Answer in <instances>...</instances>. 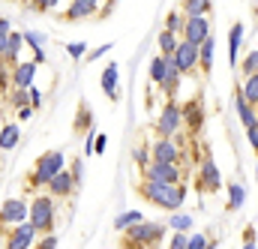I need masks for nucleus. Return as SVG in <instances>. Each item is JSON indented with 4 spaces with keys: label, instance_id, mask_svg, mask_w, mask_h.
<instances>
[{
    "label": "nucleus",
    "instance_id": "nucleus-2",
    "mask_svg": "<svg viewBox=\"0 0 258 249\" xmlns=\"http://www.w3.org/2000/svg\"><path fill=\"white\" fill-rule=\"evenodd\" d=\"M63 168H66V156L60 150L42 153V156L33 162V171H30V177H27V189L39 192V186H48V180H51L57 171H63Z\"/></svg>",
    "mask_w": 258,
    "mask_h": 249
},
{
    "label": "nucleus",
    "instance_id": "nucleus-53",
    "mask_svg": "<svg viewBox=\"0 0 258 249\" xmlns=\"http://www.w3.org/2000/svg\"><path fill=\"white\" fill-rule=\"evenodd\" d=\"M0 117H3V105H0Z\"/></svg>",
    "mask_w": 258,
    "mask_h": 249
},
{
    "label": "nucleus",
    "instance_id": "nucleus-3",
    "mask_svg": "<svg viewBox=\"0 0 258 249\" xmlns=\"http://www.w3.org/2000/svg\"><path fill=\"white\" fill-rule=\"evenodd\" d=\"M57 198H51V195H33V201H30V216H27V222L36 228V234H51L54 231V222H57V204H54Z\"/></svg>",
    "mask_w": 258,
    "mask_h": 249
},
{
    "label": "nucleus",
    "instance_id": "nucleus-46",
    "mask_svg": "<svg viewBox=\"0 0 258 249\" xmlns=\"http://www.w3.org/2000/svg\"><path fill=\"white\" fill-rule=\"evenodd\" d=\"M108 51H111V45H99V48H93V51H90V60H99V57H105Z\"/></svg>",
    "mask_w": 258,
    "mask_h": 249
},
{
    "label": "nucleus",
    "instance_id": "nucleus-27",
    "mask_svg": "<svg viewBox=\"0 0 258 249\" xmlns=\"http://www.w3.org/2000/svg\"><path fill=\"white\" fill-rule=\"evenodd\" d=\"M156 42H159V54H162V57H171V54H174V48H177V42H180V36H177V33H168V30H162V33L156 36Z\"/></svg>",
    "mask_w": 258,
    "mask_h": 249
},
{
    "label": "nucleus",
    "instance_id": "nucleus-30",
    "mask_svg": "<svg viewBox=\"0 0 258 249\" xmlns=\"http://www.w3.org/2000/svg\"><path fill=\"white\" fill-rule=\"evenodd\" d=\"M183 24H186V15H183V12H168V15H165V30H168V33H177V36H180V33H183Z\"/></svg>",
    "mask_w": 258,
    "mask_h": 249
},
{
    "label": "nucleus",
    "instance_id": "nucleus-20",
    "mask_svg": "<svg viewBox=\"0 0 258 249\" xmlns=\"http://www.w3.org/2000/svg\"><path fill=\"white\" fill-rule=\"evenodd\" d=\"M210 12H213V0H183V15L186 18H201V15L210 18Z\"/></svg>",
    "mask_w": 258,
    "mask_h": 249
},
{
    "label": "nucleus",
    "instance_id": "nucleus-41",
    "mask_svg": "<svg viewBox=\"0 0 258 249\" xmlns=\"http://www.w3.org/2000/svg\"><path fill=\"white\" fill-rule=\"evenodd\" d=\"M207 246V234H192L186 237V249H204Z\"/></svg>",
    "mask_w": 258,
    "mask_h": 249
},
{
    "label": "nucleus",
    "instance_id": "nucleus-12",
    "mask_svg": "<svg viewBox=\"0 0 258 249\" xmlns=\"http://www.w3.org/2000/svg\"><path fill=\"white\" fill-rule=\"evenodd\" d=\"M36 63L33 60H18V66H12V87L15 90H30L33 78H36Z\"/></svg>",
    "mask_w": 258,
    "mask_h": 249
},
{
    "label": "nucleus",
    "instance_id": "nucleus-5",
    "mask_svg": "<svg viewBox=\"0 0 258 249\" xmlns=\"http://www.w3.org/2000/svg\"><path fill=\"white\" fill-rule=\"evenodd\" d=\"M180 126H183V108H180V102L168 99L156 117V132H159V138H174L180 132Z\"/></svg>",
    "mask_w": 258,
    "mask_h": 249
},
{
    "label": "nucleus",
    "instance_id": "nucleus-49",
    "mask_svg": "<svg viewBox=\"0 0 258 249\" xmlns=\"http://www.w3.org/2000/svg\"><path fill=\"white\" fill-rule=\"evenodd\" d=\"M0 30H12V24H9V18H0Z\"/></svg>",
    "mask_w": 258,
    "mask_h": 249
},
{
    "label": "nucleus",
    "instance_id": "nucleus-26",
    "mask_svg": "<svg viewBox=\"0 0 258 249\" xmlns=\"http://www.w3.org/2000/svg\"><path fill=\"white\" fill-rule=\"evenodd\" d=\"M168 63H171V57H162V54H156L153 60H150V81L159 87L162 84V78H165V72H168Z\"/></svg>",
    "mask_w": 258,
    "mask_h": 249
},
{
    "label": "nucleus",
    "instance_id": "nucleus-54",
    "mask_svg": "<svg viewBox=\"0 0 258 249\" xmlns=\"http://www.w3.org/2000/svg\"><path fill=\"white\" fill-rule=\"evenodd\" d=\"M255 180H258V171H255Z\"/></svg>",
    "mask_w": 258,
    "mask_h": 249
},
{
    "label": "nucleus",
    "instance_id": "nucleus-48",
    "mask_svg": "<svg viewBox=\"0 0 258 249\" xmlns=\"http://www.w3.org/2000/svg\"><path fill=\"white\" fill-rule=\"evenodd\" d=\"M33 117V108H18V120H30Z\"/></svg>",
    "mask_w": 258,
    "mask_h": 249
},
{
    "label": "nucleus",
    "instance_id": "nucleus-21",
    "mask_svg": "<svg viewBox=\"0 0 258 249\" xmlns=\"http://www.w3.org/2000/svg\"><path fill=\"white\" fill-rule=\"evenodd\" d=\"M240 42H243V24L237 21V24H231V30H228V63H231V66L237 63Z\"/></svg>",
    "mask_w": 258,
    "mask_h": 249
},
{
    "label": "nucleus",
    "instance_id": "nucleus-33",
    "mask_svg": "<svg viewBox=\"0 0 258 249\" xmlns=\"http://www.w3.org/2000/svg\"><path fill=\"white\" fill-rule=\"evenodd\" d=\"M171 228H174V231L192 228V216H189V213H171Z\"/></svg>",
    "mask_w": 258,
    "mask_h": 249
},
{
    "label": "nucleus",
    "instance_id": "nucleus-22",
    "mask_svg": "<svg viewBox=\"0 0 258 249\" xmlns=\"http://www.w3.org/2000/svg\"><path fill=\"white\" fill-rule=\"evenodd\" d=\"M234 102H237V114H240L243 126H246V129H249V126H255V123H258V111H255V105H249V102H246V99L240 96V90H237Z\"/></svg>",
    "mask_w": 258,
    "mask_h": 249
},
{
    "label": "nucleus",
    "instance_id": "nucleus-23",
    "mask_svg": "<svg viewBox=\"0 0 258 249\" xmlns=\"http://www.w3.org/2000/svg\"><path fill=\"white\" fill-rule=\"evenodd\" d=\"M198 69L204 75H210V69H213V36L198 45Z\"/></svg>",
    "mask_w": 258,
    "mask_h": 249
},
{
    "label": "nucleus",
    "instance_id": "nucleus-51",
    "mask_svg": "<svg viewBox=\"0 0 258 249\" xmlns=\"http://www.w3.org/2000/svg\"><path fill=\"white\" fill-rule=\"evenodd\" d=\"M240 249H255V243H243Z\"/></svg>",
    "mask_w": 258,
    "mask_h": 249
},
{
    "label": "nucleus",
    "instance_id": "nucleus-43",
    "mask_svg": "<svg viewBox=\"0 0 258 249\" xmlns=\"http://www.w3.org/2000/svg\"><path fill=\"white\" fill-rule=\"evenodd\" d=\"M168 249H186V231H174L171 246H168Z\"/></svg>",
    "mask_w": 258,
    "mask_h": 249
},
{
    "label": "nucleus",
    "instance_id": "nucleus-19",
    "mask_svg": "<svg viewBox=\"0 0 258 249\" xmlns=\"http://www.w3.org/2000/svg\"><path fill=\"white\" fill-rule=\"evenodd\" d=\"M21 141V129L18 123H3L0 126V150H15Z\"/></svg>",
    "mask_w": 258,
    "mask_h": 249
},
{
    "label": "nucleus",
    "instance_id": "nucleus-18",
    "mask_svg": "<svg viewBox=\"0 0 258 249\" xmlns=\"http://www.w3.org/2000/svg\"><path fill=\"white\" fill-rule=\"evenodd\" d=\"M180 108H183V123L189 126V132H201V120H204L201 102L192 99V102H186V105H180Z\"/></svg>",
    "mask_w": 258,
    "mask_h": 249
},
{
    "label": "nucleus",
    "instance_id": "nucleus-7",
    "mask_svg": "<svg viewBox=\"0 0 258 249\" xmlns=\"http://www.w3.org/2000/svg\"><path fill=\"white\" fill-rule=\"evenodd\" d=\"M36 237H39L36 228H33L30 222H21V225L9 228V234H6V240H3V249H33Z\"/></svg>",
    "mask_w": 258,
    "mask_h": 249
},
{
    "label": "nucleus",
    "instance_id": "nucleus-14",
    "mask_svg": "<svg viewBox=\"0 0 258 249\" xmlns=\"http://www.w3.org/2000/svg\"><path fill=\"white\" fill-rule=\"evenodd\" d=\"M93 12H99V0H72L63 12V21H84Z\"/></svg>",
    "mask_w": 258,
    "mask_h": 249
},
{
    "label": "nucleus",
    "instance_id": "nucleus-36",
    "mask_svg": "<svg viewBox=\"0 0 258 249\" xmlns=\"http://www.w3.org/2000/svg\"><path fill=\"white\" fill-rule=\"evenodd\" d=\"M66 171H69V174H72V180L81 186V180H84V159H75V162H72Z\"/></svg>",
    "mask_w": 258,
    "mask_h": 249
},
{
    "label": "nucleus",
    "instance_id": "nucleus-44",
    "mask_svg": "<svg viewBox=\"0 0 258 249\" xmlns=\"http://www.w3.org/2000/svg\"><path fill=\"white\" fill-rule=\"evenodd\" d=\"M105 144H108V138H105V132H99L93 138V153H105Z\"/></svg>",
    "mask_w": 258,
    "mask_h": 249
},
{
    "label": "nucleus",
    "instance_id": "nucleus-29",
    "mask_svg": "<svg viewBox=\"0 0 258 249\" xmlns=\"http://www.w3.org/2000/svg\"><path fill=\"white\" fill-rule=\"evenodd\" d=\"M138 222H141V213H138V210H126V213H120V216L114 219V228H117V231L123 234L126 228H132V225H138Z\"/></svg>",
    "mask_w": 258,
    "mask_h": 249
},
{
    "label": "nucleus",
    "instance_id": "nucleus-9",
    "mask_svg": "<svg viewBox=\"0 0 258 249\" xmlns=\"http://www.w3.org/2000/svg\"><path fill=\"white\" fill-rule=\"evenodd\" d=\"M186 42H192V45H201L204 39H210L213 36V24H210V18L207 15H201V18H186V24H183V33H180Z\"/></svg>",
    "mask_w": 258,
    "mask_h": 249
},
{
    "label": "nucleus",
    "instance_id": "nucleus-15",
    "mask_svg": "<svg viewBox=\"0 0 258 249\" xmlns=\"http://www.w3.org/2000/svg\"><path fill=\"white\" fill-rule=\"evenodd\" d=\"M201 186L207 189V192H216V189L222 186V174H219V168H216V162L210 156L201 159Z\"/></svg>",
    "mask_w": 258,
    "mask_h": 249
},
{
    "label": "nucleus",
    "instance_id": "nucleus-24",
    "mask_svg": "<svg viewBox=\"0 0 258 249\" xmlns=\"http://www.w3.org/2000/svg\"><path fill=\"white\" fill-rule=\"evenodd\" d=\"M177 87H180V72H177L174 60H171V63H168V72H165V78H162V84H159V90H162L165 96H174V93H177Z\"/></svg>",
    "mask_w": 258,
    "mask_h": 249
},
{
    "label": "nucleus",
    "instance_id": "nucleus-10",
    "mask_svg": "<svg viewBox=\"0 0 258 249\" xmlns=\"http://www.w3.org/2000/svg\"><path fill=\"white\" fill-rule=\"evenodd\" d=\"M144 180H156V183H180V165L171 162H150L144 168Z\"/></svg>",
    "mask_w": 258,
    "mask_h": 249
},
{
    "label": "nucleus",
    "instance_id": "nucleus-31",
    "mask_svg": "<svg viewBox=\"0 0 258 249\" xmlns=\"http://www.w3.org/2000/svg\"><path fill=\"white\" fill-rule=\"evenodd\" d=\"M240 72H243V78H246V75H255V72H258V48H252V51L240 60Z\"/></svg>",
    "mask_w": 258,
    "mask_h": 249
},
{
    "label": "nucleus",
    "instance_id": "nucleus-39",
    "mask_svg": "<svg viewBox=\"0 0 258 249\" xmlns=\"http://www.w3.org/2000/svg\"><path fill=\"white\" fill-rule=\"evenodd\" d=\"M27 96H30V108H33V111H36V108H42L45 96H42V90H39V87H30V90H27Z\"/></svg>",
    "mask_w": 258,
    "mask_h": 249
},
{
    "label": "nucleus",
    "instance_id": "nucleus-32",
    "mask_svg": "<svg viewBox=\"0 0 258 249\" xmlns=\"http://www.w3.org/2000/svg\"><path fill=\"white\" fill-rule=\"evenodd\" d=\"M24 45H30L33 54L42 51V45H45V33H39V30H27V33H24Z\"/></svg>",
    "mask_w": 258,
    "mask_h": 249
},
{
    "label": "nucleus",
    "instance_id": "nucleus-28",
    "mask_svg": "<svg viewBox=\"0 0 258 249\" xmlns=\"http://www.w3.org/2000/svg\"><path fill=\"white\" fill-rule=\"evenodd\" d=\"M246 201V186L243 183H231L228 186V210H240Z\"/></svg>",
    "mask_w": 258,
    "mask_h": 249
},
{
    "label": "nucleus",
    "instance_id": "nucleus-8",
    "mask_svg": "<svg viewBox=\"0 0 258 249\" xmlns=\"http://www.w3.org/2000/svg\"><path fill=\"white\" fill-rule=\"evenodd\" d=\"M171 60H174V66H177L180 75L195 72V69H198V45L186 42V39H180L177 48H174V54H171Z\"/></svg>",
    "mask_w": 258,
    "mask_h": 249
},
{
    "label": "nucleus",
    "instance_id": "nucleus-1",
    "mask_svg": "<svg viewBox=\"0 0 258 249\" xmlns=\"http://www.w3.org/2000/svg\"><path fill=\"white\" fill-rule=\"evenodd\" d=\"M138 195H141L144 201H150V204L162 207V210L177 213V210L183 207V201H186V186H180V183H156V180H141V183H138Z\"/></svg>",
    "mask_w": 258,
    "mask_h": 249
},
{
    "label": "nucleus",
    "instance_id": "nucleus-50",
    "mask_svg": "<svg viewBox=\"0 0 258 249\" xmlns=\"http://www.w3.org/2000/svg\"><path fill=\"white\" fill-rule=\"evenodd\" d=\"M204 249H216V240H210V243H207Z\"/></svg>",
    "mask_w": 258,
    "mask_h": 249
},
{
    "label": "nucleus",
    "instance_id": "nucleus-13",
    "mask_svg": "<svg viewBox=\"0 0 258 249\" xmlns=\"http://www.w3.org/2000/svg\"><path fill=\"white\" fill-rule=\"evenodd\" d=\"M45 189H48V195H51V198H69V195L78 189V183L72 180V174L63 168V171H57V174L48 180V186H45Z\"/></svg>",
    "mask_w": 258,
    "mask_h": 249
},
{
    "label": "nucleus",
    "instance_id": "nucleus-35",
    "mask_svg": "<svg viewBox=\"0 0 258 249\" xmlns=\"http://www.w3.org/2000/svg\"><path fill=\"white\" fill-rule=\"evenodd\" d=\"M66 54H69L72 60H81V57L87 54V45H84V42H69V45H66Z\"/></svg>",
    "mask_w": 258,
    "mask_h": 249
},
{
    "label": "nucleus",
    "instance_id": "nucleus-37",
    "mask_svg": "<svg viewBox=\"0 0 258 249\" xmlns=\"http://www.w3.org/2000/svg\"><path fill=\"white\" fill-rule=\"evenodd\" d=\"M12 105H18V108H30V96H27V90H15V87H12Z\"/></svg>",
    "mask_w": 258,
    "mask_h": 249
},
{
    "label": "nucleus",
    "instance_id": "nucleus-17",
    "mask_svg": "<svg viewBox=\"0 0 258 249\" xmlns=\"http://www.w3.org/2000/svg\"><path fill=\"white\" fill-rule=\"evenodd\" d=\"M21 48H24V33L12 30V33H9V42H6V54H3L0 60L6 63L9 69H12V66H18V54H21Z\"/></svg>",
    "mask_w": 258,
    "mask_h": 249
},
{
    "label": "nucleus",
    "instance_id": "nucleus-45",
    "mask_svg": "<svg viewBox=\"0 0 258 249\" xmlns=\"http://www.w3.org/2000/svg\"><path fill=\"white\" fill-rule=\"evenodd\" d=\"M246 138H249V144L255 147V153H258V123H255V126H249V129H246Z\"/></svg>",
    "mask_w": 258,
    "mask_h": 249
},
{
    "label": "nucleus",
    "instance_id": "nucleus-47",
    "mask_svg": "<svg viewBox=\"0 0 258 249\" xmlns=\"http://www.w3.org/2000/svg\"><path fill=\"white\" fill-rule=\"evenodd\" d=\"M9 33H12V30H0V57L6 54V42H9Z\"/></svg>",
    "mask_w": 258,
    "mask_h": 249
},
{
    "label": "nucleus",
    "instance_id": "nucleus-55",
    "mask_svg": "<svg viewBox=\"0 0 258 249\" xmlns=\"http://www.w3.org/2000/svg\"><path fill=\"white\" fill-rule=\"evenodd\" d=\"M255 111H258V108H255Z\"/></svg>",
    "mask_w": 258,
    "mask_h": 249
},
{
    "label": "nucleus",
    "instance_id": "nucleus-4",
    "mask_svg": "<svg viewBox=\"0 0 258 249\" xmlns=\"http://www.w3.org/2000/svg\"><path fill=\"white\" fill-rule=\"evenodd\" d=\"M162 234H165V228L159 225V222H138V225H132L123 231V246H153V243H159L162 240Z\"/></svg>",
    "mask_w": 258,
    "mask_h": 249
},
{
    "label": "nucleus",
    "instance_id": "nucleus-16",
    "mask_svg": "<svg viewBox=\"0 0 258 249\" xmlns=\"http://www.w3.org/2000/svg\"><path fill=\"white\" fill-rule=\"evenodd\" d=\"M117 75H120L117 63H108V66L102 69V93H105L111 102H117V99H120V90H117Z\"/></svg>",
    "mask_w": 258,
    "mask_h": 249
},
{
    "label": "nucleus",
    "instance_id": "nucleus-40",
    "mask_svg": "<svg viewBox=\"0 0 258 249\" xmlns=\"http://www.w3.org/2000/svg\"><path fill=\"white\" fill-rule=\"evenodd\" d=\"M132 159L147 168V165H150V150H147V147H135V150H132Z\"/></svg>",
    "mask_w": 258,
    "mask_h": 249
},
{
    "label": "nucleus",
    "instance_id": "nucleus-25",
    "mask_svg": "<svg viewBox=\"0 0 258 249\" xmlns=\"http://www.w3.org/2000/svg\"><path fill=\"white\" fill-rule=\"evenodd\" d=\"M237 90H240V96H243L249 105H255V108H258V72H255V75H246V78H243V84H240Z\"/></svg>",
    "mask_w": 258,
    "mask_h": 249
},
{
    "label": "nucleus",
    "instance_id": "nucleus-42",
    "mask_svg": "<svg viewBox=\"0 0 258 249\" xmlns=\"http://www.w3.org/2000/svg\"><path fill=\"white\" fill-rule=\"evenodd\" d=\"M60 3H63V0H30V6L39 9V12H42V9H54V6H60Z\"/></svg>",
    "mask_w": 258,
    "mask_h": 249
},
{
    "label": "nucleus",
    "instance_id": "nucleus-52",
    "mask_svg": "<svg viewBox=\"0 0 258 249\" xmlns=\"http://www.w3.org/2000/svg\"><path fill=\"white\" fill-rule=\"evenodd\" d=\"M255 21H258V3H255Z\"/></svg>",
    "mask_w": 258,
    "mask_h": 249
},
{
    "label": "nucleus",
    "instance_id": "nucleus-6",
    "mask_svg": "<svg viewBox=\"0 0 258 249\" xmlns=\"http://www.w3.org/2000/svg\"><path fill=\"white\" fill-rule=\"evenodd\" d=\"M27 216H30V204L24 198H9L0 204V228H15L27 222Z\"/></svg>",
    "mask_w": 258,
    "mask_h": 249
},
{
    "label": "nucleus",
    "instance_id": "nucleus-38",
    "mask_svg": "<svg viewBox=\"0 0 258 249\" xmlns=\"http://www.w3.org/2000/svg\"><path fill=\"white\" fill-rule=\"evenodd\" d=\"M33 249H57V234L51 231V234H39V243Z\"/></svg>",
    "mask_w": 258,
    "mask_h": 249
},
{
    "label": "nucleus",
    "instance_id": "nucleus-11",
    "mask_svg": "<svg viewBox=\"0 0 258 249\" xmlns=\"http://www.w3.org/2000/svg\"><path fill=\"white\" fill-rule=\"evenodd\" d=\"M180 156L183 150L171 141V138H156L153 150H150V162H171V165H180Z\"/></svg>",
    "mask_w": 258,
    "mask_h": 249
},
{
    "label": "nucleus",
    "instance_id": "nucleus-34",
    "mask_svg": "<svg viewBox=\"0 0 258 249\" xmlns=\"http://www.w3.org/2000/svg\"><path fill=\"white\" fill-rule=\"evenodd\" d=\"M3 90H12V69L0 60V93Z\"/></svg>",
    "mask_w": 258,
    "mask_h": 249
}]
</instances>
